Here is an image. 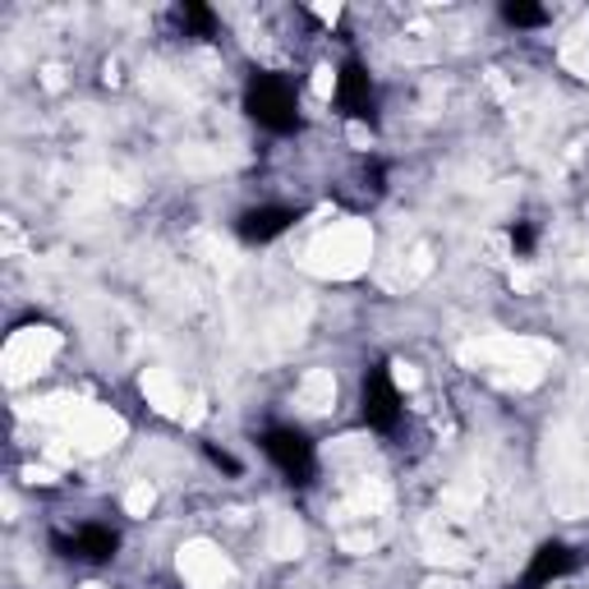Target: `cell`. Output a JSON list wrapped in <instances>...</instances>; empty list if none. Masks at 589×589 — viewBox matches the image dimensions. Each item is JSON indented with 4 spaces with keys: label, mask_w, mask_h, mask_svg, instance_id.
Returning <instances> with one entry per match:
<instances>
[{
    "label": "cell",
    "mask_w": 589,
    "mask_h": 589,
    "mask_svg": "<svg viewBox=\"0 0 589 589\" xmlns=\"http://www.w3.org/2000/svg\"><path fill=\"white\" fill-rule=\"evenodd\" d=\"M245 111L262 130L272 134H290L300 125V102H294V87L277 74H254L249 87H245Z\"/></svg>",
    "instance_id": "6da1fadb"
},
{
    "label": "cell",
    "mask_w": 589,
    "mask_h": 589,
    "mask_svg": "<svg viewBox=\"0 0 589 589\" xmlns=\"http://www.w3.org/2000/svg\"><path fill=\"white\" fill-rule=\"evenodd\" d=\"M262 452H268V461L286 475V484L304 488L313 479V469H318L313 442L300 428H262Z\"/></svg>",
    "instance_id": "7a4b0ae2"
},
{
    "label": "cell",
    "mask_w": 589,
    "mask_h": 589,
    "mask_svg": "<svg viewBox=\"0 0 589 589\" xmlns=\"http://www.w3.org/2000/svg\"><path fill=\"white\" fill-rule=\"evenodd\" d=\"M360 415L369 428L378 433H392L401 424V392H396V382L388 373V364H378L364 373V392H360Z\"/></svg>",
    "instance_id": "3957f363"
},
{
    "label": "cell",
    "mask_w": 589,
    "mask_h": 589,
    "mask_svg": "<svg viewBox=\"0 0 589 589\" xmlns=\"http://www.w3.org/2000/svg\"><path fill=\"white\" fill-rule=\"evenodd\" d=\"M51 544L61 557H74V562H111L115 548H121V535L111 525H79L74 535H55Z\"/></svg>",
    "instance_id": "277c9868"
},
{
    "label": "cell",
    "mask_w": 589,
    "mask_h": 589,
    "mask_svg": "<svg viewBox=\"0 0 589 589\" xmlns=\"http://www.w3.org/2000/svg\"><path fill=\"white\" fill-rule=\"evenodd\" d=\"M337 106L350 115V121H369L373 125V111H378V97H373V79L360 61H345L341 74H337Z\"/></svg>",
    "instance_id": "5b68a950"
},
{
    "label": "cell",
    "mask_w": 589,
    "mask_h": 589,
    "mask_svg": "<svg viewBox=\"0 0 589 589\" xmlns=\"http://www.w3.org/2000/svg\"><path fill=\"white\" fill-rule=\"evenodd\" d=\"M576 567V552L567 544H544L535 557H529V567H525V589H548L552 580H562L567 571Z\"/></svg>",
    "instance_id": "8992f818"
},
{
    "label": "cell",
    "mask_w": 589,
    "mask_h": 589,
    "mask_svg": "<svg viewBox=\"0 0 589 589\" xmlns=\"http://www.w3.org/2000/svg\"><path fill=\"white\" fill-rule=\"evenodd\" d=\"M290 226H294L290 208H249L240 221H235L240 240H249V245H268V240H277V235H286Z\"/></svg>",
    "instance_id": "52a82bcc"
},
{
    "label": "cell",
    "mask_w": 589,
    "mask_h": 589,
    "mask_svg": "<svg viewBox=\"0 0 589 589\" xmlns=\"http://www.w3.org/2000/svg\"><path fill=\"white\" fill-rule=\"evenodd\" d=\"M180 28L185 33H194V38H213V28H217V19H213V10L208 6H180Z\"/></svg>",
    "instance_id": "ba28073f"
},
{
    "label": "cell",
    "mask_w": 589,
    "mask_h": 589,
    "mask_svg": "<svg viewBox=\"0 0 589 589\" xmlns=\"http://www.w3.org/2000/svg\"><path fill=\"white\" fill-rule=\"evenodd\" d=\"M503 19L516 23V28H539V23H548V10H544V6H520V0H512V6H503Z\"/></svg>",
    "instance_id": "9c48e42d"
},
{
    "label": "cell",
    "mask_w": 589,
    "mask_h": 589,
    "mask_svg": "<svg viewBox=\"0 0 589 589\" xmlns=\"http://www.w3.org/2000/svg\"><path fill=\"white\" fill-rule=\"evenodd\" d=\"M512 249H516L520 258L535 254V226H529V221H516V226H512Z\"/></svg>",
    "instance_id": "30bf717a"
},
{
    "label": "cell",
    "mask_w": 589,
    "mask_h": 589,
    "mask_svg": "<svg viewBox=\"0 0 589 589\" xmlns=\"http://www.w3.org/2000/svg\"><path fill=\"white\" fill-rule=\"evenodd\" d=\"M208 461H213L217 469H226V475H240V461H235V456H226L221 447H208Z\"/></svg>",
    "instance_id": "8fae6325"
}]
</instances>
